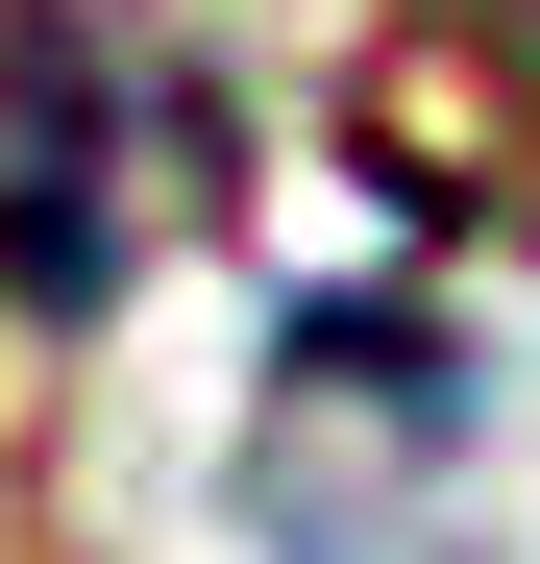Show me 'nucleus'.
Masks as SVG:
<instances>
[{
	"label": "nucleus",
	"instance_id": "1",
	"mask_svg": "<svg viewBox=\"0 0 540 564\" xmlns=\"http://www.w3.org/2000/svg\"><path fill=\"white\" fill-rule=\"evenodd\" d=\"M467 442V344L393 319V295H320L270 344V540L295 564H369V466H442Z\"/></svg>",
	"mask_w": 540,
	"mask_h": 564
},
{
	"label": "nucleus",
	"instance_id": "2",
	"mask_svg": "<svg viewBox=\"0 0 540 564\" xmlns=\"http://www.w3.org/2000/svg\"><path fill=\"white\" fill-rule=\"evenodd\" d=\"M123 50L99 25H50V0H25V25H0V295H25V319H99L123 295Z\"/></svg>",
	"mask_w": 540,
	"mask_h": 564
}]
</instances>
